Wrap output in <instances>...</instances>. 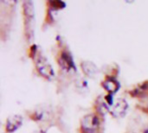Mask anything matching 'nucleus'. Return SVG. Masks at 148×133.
Wrapping results in <instances>:
<instances>
[{
	"label": "nucleus",
	"instance_id": "nucleus-1",
	"mask_svg": "<svg viewBox=\"0 0 148 133\" xmlns=\"http://www.w3.org/2000/svg\"><path fill=\"white\" fill-rule=\"evenodd\" d=\"M35 61H36L35 63H36V69L41 75L48 79L53 77L54 73L50 64L40 52L35 53Z\"/></svg>",
	"mask_w": 148,
	"mask_h": 133
},
{
	"label": "nucleus",
	"instance_id": "nucleus-2",
	"mask_svg": "<svg viewBox=\"0 0 148 133\" xmlns=\"http://www.w3.org/2000/svg\"><path fill=\"white\" fill-rule=\"evenodd\" d=\"M98 125V118L95 114L86 115L82 120V129L85 133H95Z\"/></svg>",
	"mask_w": 148,
	"mask_h": 133
},
{
	"label": "nucleus",
	"instance_id": "nucleus-3",
	"mask_svg": "<svg viewBox=\"0 0 148 133\" xmlns=\"http://www.w3.org/2000/svg\"><path fill=\"white\" fill-rule=\"evenodd\" d=\"M128 105L127 101L123 99H119L112 109V115L114 118H121L126 114Z\"/></svg>",
	"mask_w": 148,
	"mask_h": 133
},
{
	"label": "nucleus",
	"instance_id": "nucleus-4",
	"mask_svg": "<svg viewBox=\"0 0 148 133\" xmlns=\"http://www.w3.org/2000/svg\"><path fill=\"white\" fill-rule=\"evenodd\" d=\"M23 123V119L19 115H13L8 118L6 121V131L8 132H13L17 130Z\"/></svg>",
	"mask_w": 148,
	"mask_h": 133
},
{
	"label": "nucleus",
	"instance_id": "nucleus-5",
	"mask_svg": "<svg viewBox=\"0 0 148 133\" xmlns=\"http://www.w3.org/2000/svg\"><path fill=\"white\" fill-rule=\"evenodd\" d=\"M103 87L109 93H114L118 91L120 86H119V82L112 77H108L106 78V80L103 81L102 84Z\"/></svg>",
	"mask_w": 148,
	"mask_h": 133
},
{
	"label": "nucleus",
	"instance_id": "nucleus-6",
	"mask_svg": "<svg viewBox=\"0 0 148 133\" xmlns=\"http://www.w3.org/2000/svg\"><path fill=\"white\" fill-rule=\"evenodd\" d=\"M59 63L62 66V68H65L66 70H70L71 68H74V62L73 60L71 58V56L69 55V53L67 52H62L60 60H59Z\"/></svg>",
	"mask_w": 148,
	"mask_h": 133
},
{
	"label": "nucleus",
	"instance_id": "nucleus-7",
	"mask_svg": "<svg viewBox=\"0 0 148 133\" xmlns=\"http://www.w3.org/2000/svg\"><path fill=\"white\" fill-rule=\"evenodd\" d=\"M82 70L84 71V73L88 75V76H91L93 77L96 73H97V68L95 67V65L92 62H89V61H84L82 62Z\"/></svg>",
	"mask_w": 148,
	"mask_h": 133
},
{
	"label": "nucleus",
	"instance_id": "nucleus-8",
	"mask_svg": "<svg viewBox=\"0 0 148 133\" xmlns=\"http://www.w3.org/2000/svg\"><path fill=\"white\" fill-rule=\"evenodd\" d=\"M35 133H44V132H35Z\"/></svg>",
	"mask_w": 148,
	"mask_h": 133
}]
</instances>
